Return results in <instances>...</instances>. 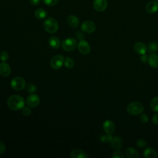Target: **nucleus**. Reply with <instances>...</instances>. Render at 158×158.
I'll list each match as a JSON object with an SVG mask.
<instances>
[{
  "instance_id": "7ed1b4c3",
  "label": "nucleus",
  "mask_w": 158,
  "mask_h": 158,
  "mask_svg": "<svg viewBox=\"0 0 158 158\" xmlns=\"http://www.w3.org/2000/svg\"><path fill=\"white\" fill-rule=\"evenodd\" d=\"M143 105L138 101L130 102L127 107V112L131 115H138L141 114L144 110Z\"/></svg>"
},
{
  "instance_id": "4c0bfd02",
  "label": "nucleus",
  "mask_w": 158,
  "mask_h": 158,
  "mask_svg": "<svg viewBox=\"0 0 158 158\" xmlns=\"http://www.w3.org/2000/svg\"><path fill=\"white\" fill-rule=\"evenodd\" d=\"M140 59H141V60L143 62L145 63L146 62H147V61H148V57L146 54H144V55H141V56Z\"/></svg>"
},
{
  "instance_id": "9d476101",
  "label": "nucleus",
  "mask_w": 158,
  "mask_h": 158,
  "mask_svg": "<svg viewBox=\"0 0 158 158\" xmlns=\"http://www.w3.org/2000/svg\"><path fill=\"white\" fill-rule=\"evenodd\" d=\"M77 46L80 52L83 55L88 54L91 51V47L89 43L85 40L80 41Z\"/></svg>"
},
{
  "instance_id": "f3484780",
  "label": "nucleus",
  "mask_w": 158,
  "mask_h": 158,
  "mask_svg": "<svg viewBox=\"0 0 158 158\" xmlns=\"http://www.w3.org/2000/svg\"><path fill=\"white\" fill-rule=\"evenodd\" d=\"M148 62L149 65L154 69L158 68V56L154 53L151 54L148 56Z\"/></svg>"
},
{
  "instance_id": "f257e3e1",
  "label": "nucleus",
  "mask_w": 158,
  "mask_h": 158,
  "mask_svg": "<svg viewBox=\"0 0 158 158\" xmlns=\"http://www.w3.org/2000/svg\"><path fill=\"white\" fill-rule=\"evenodd\" d=\"M7 104L10 110H19L24 107L25 101L22 96L17 94H13L8 98Z\"/></svg>"
},
{
  "instance_id": "58836bf2",
  "label": "nucleus",
  "mask_w": 158,
  "mask_h": 158,
  "mask_svg": "<svg viewBox=\"0 0 158 158\" xmlns=\"http://www.w3.org/2000/svg\"><path fill=\"white\" fill-rule=\"evenodd\" d=\"M154 1H158V0H154Z\"/></svg>"
},
{
  "instance_id": "c9c22d12",
  "label": "nucleus",
  "mask_w": 158,
  "mask_h": 158,
  "mask_svg": "<svg viewBox=\"0 0 158 158\" xmlns=\"http://www.w3.org/2000/svg\"><path fill=\"white\" fill-rule=\"evenodd\" d=\"M6 151V146L4 144L0 141V154H3Z\"/></svg>"
},
{
  "instance_id": "4be33fe9",
  "label": "nucleus",
  "mask_w": 158,
  "mask_h": 158,
  "mask_svg": "<svg viewBox=\"0 0 158 158\" xmlns=\"http://www.w3.org/2000/svg\"><path fill=\"white\" fill-rule=\"evenodd\" d=\"M47 15H48L47 12L43 9L39 8L35 11V16L37 19H39V20L44 19L47 17Z\"/></svg>"
},
{
  "instance_id": "1a4fd4ad",
  "label": "nucleus",
  "mask_w": 158,
  "mask_h": 158,
  "mask_svg": "<svg viewBox=\"0 0 158 158\" xmlns=\"http://www.w3.org/2000/svg\"><path fill=\"white\" fill-rule=\"evenodd\" d=\"M94 9L98 12L104 11L107 7V0H94L93 4Z\"/></svg>"
},
{
  "instance_id": "423d86ee",
  "label": "nucleus",
  "mask_w": 158,
  "mask_h": 158,
  "mask_svg": "<svg viewBox=\"0 0 158 158\" xmlns=\"http://www.w3.org/2000/svg\"><path fill=\"white\" fill-rule=\"evenodd\" d=\"M64 58L62 55L54 56L50 61L51 67L55 70L59 69L62 67L64 64Z\"/></svg>"
},
{
  "instance_id": "bb28decb",
  "label": "nucleus",
  "mask_w": 158,
  "mask_h": 158,
  "mask_svg": "<svg viewBox=\"0 0 158 158\" xmlns=\"http://www.w3.org/2000/svg\"><path fill=\"white\" fill-rule=\"evenodd\" d=\"M112 139V137L111 135H109V134H107L106 135H102L101 137V141L103 143L110 142Z\"/></svg>"
},
{
  "instance_id": "a211bd4d",
  "label": "nucleus",
  "mask_w": 158,
  "mask_h": 158,
  "mask_svg": "<svg viewBox=\"0 0 158 158\" xmlns=\"http://www.w3.org/2000/svg\"><path fill=\"white\" fill-rule=\"evenodd\" d=\"M125 154L128 158H138L139 156L138 151L131 147L127 148L125 151Z\"/></svg>"
},
{
  "instance_id": "6ab92c4d",
  "label": "nucleus",
  "mask_w": 158,
  "mask_h": 158,
  "mask_svg": "<svg viewBox=\"0 0 158 158\" xmlns=\"http://www.w3.org/2000/svg\"><path fill=\"white\" fill-rule=\"evenodd\" d=\"M49 46L53 49H58L60 46V41L59 38L56 36H51L48 40Z\"/></svg>"
},
{
  "instance_id": "ddd939ff",
  "label": "nucleus",
  "mask_w": 158,
  "mask_h": 158,
  "mask_svg": "<svg viewBox=\"0 0 158 158\" xmlns=\"http://www.w3.org/2000/svg\"><path fill=\"white\" fill-rule=\"evenodd\" d=\"M110 143L112 149L114 150H119L123 146V140L119 136L112 137V139Z\"/></svg>"
},
{
  "instance_id": "6e6552de",
  "label": "nucleus",
  "mask_w": 158,
  "mask_h": 158,
  "mask_svg": "<svg viewBox=\"0 0 158 158\" xmlns=\"http://www.w3.org/2000/svg\"><path fill=\"white\" fill-rule=\"evenodd\" d=\"M40 102V97L35 94L29 95L27 99V104L28 107L34 108L38 106Z\"/></svg>"
},
{
  "instance_id": "4468645a",
  "label": "nucleus",
  "mask_w": 158,
  "mask_h": 158,
  "mask_svg": "<svg viewBox=\"0 0 158 158\" xmlns=\"http://www.w3.org/2000/svg\"><path fill=\"white\" fill-rule=\"evenodd\" d=\"M11 72V69L9 65L5 62L0 64V75L2 77H8Z\"/></svg>"
},
{
  "instance_id": "e433bc0d",
  "label": "nucleus",
  "mask_w": 158,
  "mask_h": 158,
  "mask_svg": "<svg viewBox=\"0 0 158 158\" xmlns=\"http://www.w3.org/2000/svg\"><path fill=\"white\" fill-rule=\"evenodd\" d=\"M41 0H30V2L33 6H36L38 5L40 2Z\"/></svg>"
},
{
  "instance_id": "2f4dec72",
  "label": "nucleus",
  "mask_w": 158,
  "mask_h": 158,
  "mask_svg": "<svg viewBox=\"0 0 158 158\" xmlns=\"http://www.w3.org/2000/svg\"><path fill=\"white\" fill-rule=\"evenodd\" d=\"M112 157L113 158H123L124 157V156H123V154L118 151V150H116L113 154H112Z\"/></svg>"
},
{
  "instance_id": "f704fd0d",
  "label": "nucleus",
  "mask_w": 158,
  "mask_h": 158,
  "mask_svg": "<svg viewBox=\"0 0 158 158\" xmlns=\"http://www.w3.org/2000/svg\"><path fill=\"white\" fill-rule=\"evenodd\" d=\"M152 121L154 124L158 125V114H155L152 118Z\"/></svg>"
},
{
  "instance_id": "2eb2a0df",
  "label": "nucleus",
  "mask_w": 158,
  "mask_h": 158,
  "mask_svg": "<svg viewBox=\"0 0 158 158\" xmlns=\"http://www.w3.org/2000/svg\"><path fill=\"white\" fill-rule=\"evenodd\" d=\"M146 10L149 14H154L158 11V2L152 1L149 2L146 6Z\"/></svg>"
},
{
  "instance_id": "72a5a7b5",
  "label": "nucleus",
  "mask_w": 158,
  "mask_h": 158,
  "mask_svg": "<svg viewBox=\"0 0 158 158\" xmlns=\"http://www.w3.org/2000/svg\"><path fill=\"white\" fill-rule=\"evenodd\" d=\"M75 36L77 37V38L80 40V41H81V40H83L84 38H85V36L80 31H76L75 33Z\"/></svg>"
},
{
  "instance_id": "cd10ccee",
  "label": "nucleus",
  "mask_w": 158,
  "mask_h": 158,
  "mask_svg": "<svg viewBox=\"0 0 158 158\" xmlns=\"http://www.w3.org/2000/svg\"><path fill=\"white\" fill-rule=\"evenodd\" d=\"M9 59V54L7 52L4 51L0 53V59L2 62H6Z\"/></svg>"
},
{
  "instance_id": "9b49d317",
  "label": "nucleus",
  "mask_w": 158,
  "mask_h": 158,
  "mask_svg": "<svg viewBox=\"0 0 158 158\" xmlns=\"http://www.w3.org/2000/svg\"><path fill=\"white\" fill-rule=\"evenodd\" d=\"M103 130L106 133L112 135L115 131V124L110 120H106L102 125Z\"/></svg>"
},
{
  "instance_id": "f03ea898",
  "label": "nucleus",
  "mask_w": 158,
  "mask_h": 158,
  "mask_svg": "<svg viewBox=\"0 0 158 158\" xmlns=\"http://www.w3.org/2000/svg\"><path fill=\"white\" fill-rule=\"evenodd\" d=\"M43 26L44 30L49 33H55L59 29L57 21L52 17L47 18L43 22Z\"/></svg>"
},
{
  "instance_id": "f8f14e48",
  "label": "nucleus",
  "mask_w": 158,
  "mask_h": 158,
  "mask_svg": "<svg viewBox=\"0 0 158 158\" xmlns=\"http://www.w3.org/2000/svg\"><path fill=\"white\" fill-rule=\"evenodd\" d=\"M134 50L135 51L139 54V55H144L146 54L147 51H148V47L146 46V45L142 43V42H137L134 44L133 46Z\"/></svg>"
},
{
  "instance_id": "0eeeda50",
  "label": "nucleus",
  "mask_w": 158,
  "mask_h": 158,
  "mask_svg": "<svg viewBox=\"0 0 158 158\" xmlns=\"http://www.w3.org/2000/svg\"><path fill=\"white\" fill-rule=\"evenodd\" d=\"M81 28L83 31L86 33H93L96 28L95 23L91 20H85L84 21L81 25Z\"/></svg>"
},
{
  "instance_id": "dca6fc26",
  "label": "nucleus",
  "mask_w": 158,
  "mask_h": 158,
  "mask_svg": "<svg viewBox=\"0 0 158 158\" xmlns=\"http://www.w3.org/2000/svg\"><path fill=\"white\" fill-rule=\"evenodd\" d=\"M70 157L72 158H88L87 154L80 149H74L70 152Z\"/></svg>"
},
{
  "instance_id": "b1692460",
  "label": "nucleus",
  "mask_w": 158,
  "mask_h": 158,
  "mask_svg": "<svg viewBox=\"0 0 158 158\" xmlns=\"http://www.w3.org/2000/svg\"><path fill=\"white\" fill-rule=\"evenodd\" d=\"M148 50L151 53H154L158 51V43L157 42H151L149 44L148 46Z\"/></svg>"
},
{
  "instance_id": "5701e85b",
  "label": "nucleus",
  "mask_w": 158,
  "mask_h": 158,
  "mask_svg": "<svg viewBox=\"0 0 158 158\" xmlns=\"http://www.w3.org/2000/svg\"><path fill=\"white\" fill-rule=\"evenodd\" d=\"M151 109L154 112H158V96L153 98L150 103Z\"/></svg>"
},
{
  "instance_id": "39448f33",
  "label": "nucleus",
  "mask_w": 158,
  "mask_h": 158,
  "mask_svg": "<svg viewBox=\"0 0 158 158\" xmlns=\"http://www.w3.org/2000/svg\"><path fill=\"white\" fill-rule=\"evenodd\" d=\"M10 85L12 89L15 91H21L25 88L26 83L23 78L20 77H16L11 80Z\"/></svg>"
},
{
  "instance_id": "20e7f679",
  "label": "nucleus",
  "mask_w": 158,
  "mask_h": 158,
  "mask_svg": "<svg viewBox=\"0 0 158 158\" xmlns=\"http://www.w3.org/2000/svg\"><path fill=\"white\" fill-rule=\"evenodd\" d=\"M77 40L73 38H68L64 40L62 42V49L67 52L73 51L77 46Z\"/></svg>"
},
{
  "instance_id": "393cba45",
  "label": "nucleus",
  "mask_w": 158,
  "mask_h": 158,
  "mask_svg": "<svg viewBox=\"0 0 158 158\" xmlns=\"http://www.w3.org/2000/svg\"><path fill=\"white\" fill-rule=\"evenodd\" d=\"M64 64L65 67H67L68 69H71L73 67L75 63H74L73 60L72 58H70L69 57H67L64 59Z\"/></svg>"
},
{
  "instance_id": "c756f323",
  "label": "nucleus",
  "mask_w": 158,
  "mask_h": 158,
  "mask_svg": "<svg viewBox=\"0 0 158 158\" xmlns=\"http://www.w3.org/2000/svg\"><path fill=\"white\" fill-rule=\"evenodd\" d=\"M43 1L47 6H53L59 2V0H43Z\"/></svg>"
},
{
  "instance_id": "c85d7f7f",
  "label": "nucleus",
  "mask_w": 158,
  "mask_h": 158,
  "mask_svg": "<svg viewBox=\"0 0 158 158\" xmlns=\"http://www.w3.org/2000/svg\"><path fill=\"white\" fill-rule=\"evenodd\" d=\"M27 88V91L28 92V93H34L35 91H36V86L33 85V84H31V83H28L26 87Z\"/></svg>"
},
{
  "instance_id": "a878e982",
  "label": "nucleus",
  "mask_w": 158,
  "mask_h": 158,
  "mask_svg": "<svg viewBox=\"0 0 158 158\" xmlns=\"http://www.w3.org/2000/svg\"><path fill=\"white\" fill-rule=\"evenodd\" d=\"M147 142L143 138L138 139L136 142V146L139 148H144L146 146Z\"/></svg>"
},
{
  "instance_id": "473e14b6",
  "label": "nucleus",
  "mask_w": 158,
  "mask_h": 158,
  "mask_svg": "<svg viewBox=\"0 0 158 158\" xmlns=\"http://www.w3.org/2000/svg\"><path fill=\"white\" fill-rule=\"evenodd\" d=\"M149 120L148 116L146 114H143L140 117V121L142 123H146Z\"/></svg>"
},
{
  "instance_id": "412c9836",
  "label": "nucleus",
  "mask_w": 158,
  "mask_h": 158,
  "mask_svg": "<svg viewBox=\"0 0 158 158\" xmlns=\"http://www.w3.org/2000/svg\"><path fill=\"white\" fill-rule=\"evenodd\" d=\"M67 22H68L69 25L70 27H72V28L78 27V26L79 25V23H80V21H79V19H78V17L73 15H71L69 16V17L67 19Z\"/></svg>"
},
{
  "instance_id": "7c9ffc66",
  "label": "nucleus",
  "mask_w": 158,
  "mask_h": 158,
  "mask_svg": "<svg viewBox=\"0 0 158 158\" xmlns=\"http://www.w3.org/2000/svg\"><path fill=\"white\" fill-rule=\"evenodd\" d=\"M22 114L25 116H28L31 113V110L30 107H23L22 108Z\"/></svg>"
},
{
  "instance_id": "aec40b11",
  "label": "nucleus",
  "mask_w": 158,
  "mask_h": 158,
  "mask_svg": "<svg viewBox=\"0 0 158 158\" xmlns=\"http://www.w3.org/2000/svg\"><path fill=\"white\" fill-rule=\"evenodd\" d=\"M143 155L146 158H156L157 154L156 151L151 147H148L144 151Z\"/></svg>"
}]
</instances>
